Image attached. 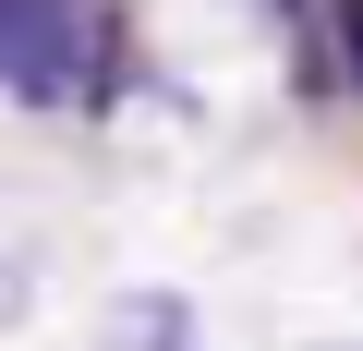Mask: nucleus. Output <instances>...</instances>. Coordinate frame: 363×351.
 I'll return each instance as SVG.
<instances>
[{"label": "nucleus", "mask_w": 363, "mask_h": 351, "mask_svg": "<svg viewBox=\"0 0 363 351\" xmlns=\"http://www.w3.org/2000/svg\"><path fill=\"white\" fill-rule=\"evenodd\" d=\"M97 351H194V303L182 291H121L97 315Z\"/></svg>", "instance_id": "1"}, {"label": "nucleus", "mask_w": 363, "mask_h": 351, "mask_svg": "<svg viewBox=\"0 0 363 351\" xmlns=\"http://www.w3.org/2000/svg\"><path fill=\"white\" fill-rule=\"evenodd\" d=\"M327 37H339V85H363V0H327Z\"/></svg>", "instance_id": "2"}]
</instances>
